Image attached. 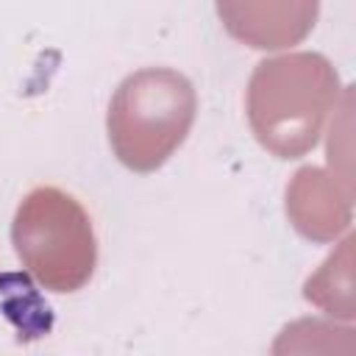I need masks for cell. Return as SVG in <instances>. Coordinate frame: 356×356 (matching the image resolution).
Returning <instances> with one entry per match:
<instances>
[{
    "instance_id": "cell-1",
    "label": "cell",
    "mask_w": 356,
    "mask_h": 356,
    "mask_svg": "<svg viewBox=\"0 0 356 356\" xmlns=\"http://www.w3.org/2000/svg\"><path fill=\"white\" fill-rule=\"evenodd\" d=\"M342 86L320 53H284L256 64L245 111L256 142L275 159L306 156L323 134Z\"/></svg>"
},
{
    "instance_id": "cell-2",
    "label": "cell",
    "mask_w": 356,
    "mask_h": 356,
    "mask_svg": "<svg viewBox=\"0 0 356 356\" xmlns=\"http://www.w3.org/2000/svg\"><path fill=\"white\" fill-rule=\"evenodd\" d=\"M195 114L197 95L186 75L170 67L136 70L108 103L111 150L128 170L153 172L184 145Z\"/></svg>"
},
{
    "instance_id": "cell-3",
    "label": "cell",
    "mask_w": 356,
    "mask_h": 356,
    "mask_svg": "<svg viewBox=\"0 0 356 356\" xmlns=\"http://www.w3.org/2000/svg\"><path fill=\"white\" fill-rule=\"evenodd\" d=\"M11 242L22 267L50 292L67 295L89 284L97 239L86 209L58 186H36L17 206Z\"/></svg>"
},
{
    "instance_id": "cell-4",
    "label": "cell",
    "mask_w": 356,
    "mask_h": 356,
    "mask_svg": "<svg viewBox=\"0 0 356 356\" xmlns=\"http://www.w3.org/2000/svg\"><path fill=\"white\" fill-rule=\"evenodd\" d=\"M222 28L253 50L300 44L320 14V0H214Z\"/></svg>"
},
{
    "instance_id": "cell-5",
    "label": "cell",
    "mask_w": 356,
    "mask_h": 356,
    "mask_svg": "<svg viewBox=\"0 0 356 356\" xmlns=\"http://www.w3.org/2000/svg\"><path fill=\"white\" fill-rule=\"evenodd\" d=\"M286 217L312 242H334L350 228V186L323 167H300L286 184Z\"/></svg>"
},
{
    "instance_id": "cell-6",
    "label": "cell",
    "mask_w": 356,
    "mask_h": 356,
    "mask_svg": "<svg viewBox=\"0 0 356 356\" xmlns=\"http://www.w3.org/2000/svg\"><path fill=\"white\" fill-rule=\"evenodd\" d=\"M350 245L353 239H345L339 253H331L325 264L306 281V289H303L306 300H312L328 314H342V317L353 314L350 295L342 292V289H350Z\"/></svg>"
}]
</instances>
